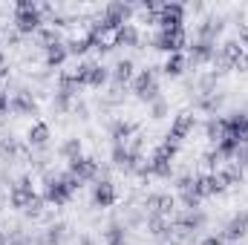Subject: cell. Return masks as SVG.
<instances>
[{
  "label": "cell",
  "instance_id": "obj_1",
  "mask_svg": "<svg viewBox=\"0 0 248 245\" xmlns=\"http://www.w3.org/2000/svg\"><path fill=\"white\" fill-rule=\"evenodd\" d=\"M133 92L139 101L144 104H153L159 101V84H156V69H141L136 78H133Z\"/></svg>",
  "mask_w": 248,
  "mask_h": 245
},
{
  "label": "cell",
  "instance_id": "obj_2",
  "mask_svg": "<svg viewBox=\"0 0 248 245\" xmlns=\"http://www.w3.org/2000/svg\"><path fill=\"white\" fill-rule=\"evenodd\" d=\"M44 182H46V187H44V199H46V202H52V205H66V202L72 199V190L66 187L63 176H58V173H55V176L46 173Z\"/></svg>",
  "mask_w": 248,
  "mask_h": 245
},
{
  "label": "cell",
  "instance_id": "obj_3",
  "mask_svg": "<svg viewBox=\"0 0 248 245\" xmlns=\"http://www.w3.org/2000/svg\"><path fill=\"white\" fill-rule=\"evenodd\" d=\"M187 44L185 38V29H162L156 38H153V46L156 49H162V52H168V55H173V52H182V46Z\"/></svg>",
  "mask_w": 248,
  "mask_h": 245
},
{
  "label": "cell",
  "instance_id": "obj_4",
  "mask_svg": "<svg viewBox=\"0 0 248 245\" xmlns=\"http://www.w3.org/2000/svg\"><path fill=\"white\" fill-rule=\"evenodd\" d=\"M193 127H196V116H193V113H179V116L173 119V124H170V133L165 136V141L179 144L185 136H190V133H193Z\"/></svg>",
  "mask_w": 248,
  "mask_h": 245
},
{
  "label": "cell",
  "instance_id": "obj_5",
  "mask_svg": "<svg viewBox=\"0 0 248 245\" xmlns=\"http://www.w3.org/2000/svg\"><path fill=\"white\" fill-rule=\"evenodd\" d=\"M182 20H185V9L179 6V3H165L162 6V12L156 15V23L162 26V29H182Z\"/></svg>",
  "mask_w": 248,
  "mask_h": 245
},
{
  "label": "cell",
  "instance_id": "obj_6",
  "mask_svg": "<svg viewBox=\"0 0 248 245\" xmlns=\"http://www.w3.org/2000/svg\"><path fill=\"white\" fill-rule=\"evenodd\" d=\"M69 173H72L81 184L93 182V179H98V162H95V159H87V156H78V159L69 162Z\"/></svg>",
  "mask_w": 248,
  "mask_h": 245
},
{
  "label": "cell",
  "instance_id": "obj_7",
  "mask_svg": "<svg viewBox=\"0 0 248 245\" xmlns=\"http://www.w3.org/2000/svg\"><path fill=\"white\" fill-rule=\"evenodd\" d=\"M44 26V15H41V6L32 9V12H15V29L20 35H32Z\"/></svg>",
  "mask_w": 248,
  "mask_h": 245
},
{
  "label": "cell",
  "instance_id": "obj_8",
  "mask_svg": "<svg viewBox=\"0 0 248 245\" xmlns=\"http://www.w3.org/2000/svg\"><path fill=\"white\" fill-rule=\"evenodd\" d=\"M9 110L17 113V116H35L38 113V101L29 90H17L12 98H9Z\"/></svg>",
  "mask_w": 248,
  "mask_h": 245
},
{
  "label": "cell",
  "instance_id": "obj_9",
  "mask_svg": "<svg viewBox=\"0 0 248 245\" xmlns=\"http://www.w3.org/2000/svg\"><path fill=\"white\" fill-rule=\"evenodd\" d=\"M225 29V17L222 15H208L199 26H196V32H199V41H205V44H214L217 41V35Z\"/></svg>",
  "mask_w": 248,
  "mask_h": 245
},
{
  "label": "cell",
  "instance_id": "obj_10",
  "mask_svg": "<svg viewBox=\"0 0 248 245\" xmlns=\"http://www.w3.org/2000/svg\"><path fill=\"white\" fill-rule=\"evenodd\" d=\"M219 237H222V240H243V237H248V211L234 214Z\"/></svg>",
  "mask_w": 248,
  "mask_h": 245
},
{
  "label": "cell",
  "instance_id": "obj_11",
  "mask_svg": "<svg viewBox=\"0 0 248 245\" xmlns=\"http://www.w3.org/2000/svg\"><path fill=\"white\" fill-rule=\"evenodd\" d=\"M93 202H95V208H113L116 205V184L110 179H98L95 190H93Z\"/></svg>",
  "mask_w": 248,
  "mask_h": 245
},
{
  "label": "cell",
  "instance_id": "obj_12",
  "mask_svg": "<svg viewBox=\"0 0 248 245\" xmlns=\"http://www.w3.org/2000/svg\"><path fill=\"white\" fill-rule=\"evenodd\" d=\"M147 234H153V237H165V240H173V219H170V216H162V214L147 216Z\"/></svg>",
  "mask_w": 248,
  "mask_h": 245
},
{
  "label": "cell",
  "instance_id": "obj_13",
  "mask_svg": "<svg viewBox=\"0 0 248 245\" xmlns=\"http://www.w3.org/2000/svg\"><path fill=\"white\" fill-rule=\"evenodd\" d=\"M222 190H225V184L219 182L217 173H202V176H196V193H199V196H217V193H222Z\"/></svg>",
  "mask_w": 248,
  "mask_h": 245
},
{
  "label": "cell",
  "instance_id": "obj_14",
  "mask_svg": "<svg viewBox=\"0 0 248 245\" xmlns=\"http://www.w3.org/2000/svg\"><path fill=\"white\" fill-rule=\"evenodd\" d=\"M136 130H139V124L136 122H124V119H116V122L110 124V136H113L116 144H127V141L136 136Z\"/></svg>",
  "mask_w": 248,
  "mask_h": 245
},
{
  "label": "cell",
  "instance_id": "obj_15",
  "mask_svg": "<svg viewBox=\"0 0 248 245\" xmlns=\"http://www.w3.org/2000/svg\"><path fill=\"white\" fill-rule=\"evenodd\" d=\"M104 15H107L116 26H124V23H127V17L133 15V6H130V3H122V0H113V3H107V6H104Z\"/></svg>",
  "mask_w": 248,
  "mask_h": 245
},
{
  "label": "cell",
  "instance_id": "obj_16",
  "mask_svg": "<svg viewBox=\"0 0 248 245\" xmlns=\"http://www.w3.org/2000/svg\"><path fill=\"white\" fill-rule=\"evenodd\" d=\"M214 55H217V49H214V44H205V41H196V44L190 46V55H187V61L193 63V66H199V63H208V61H214Z\"/></svg>",
  "mask_w": 248,
  "mask_h": 245
},
{
  "label": "cell",
  "instance_id": "obj_17",
  "mask_svg": "<svg viewBox=\"0 0 248 245\" xmlns=\"http://www.w3.org/2000/svg\"><path fill=\"white\" fill-rule=\"evenodd\" d=\"M217 176H219V182L225 184V187H231V184H243L246 168H240L237 162H231V165H222V168L217 170Z\"/></svg>",
  "mask_w": 248,
  "mask_h": 245
},
{
  "label": "cell",
  "instance_id": "obj_18",
  "mask_svg": "<svg viewBox=\"0 0 248 245\" xmlns=\"http://www.w3.org/2000/svg\"><path fill=\"white\" fill-rule=\"evenodd\" d=\"M26 141H29V147L44 150V147H46V141H49V124L35 122L32 127H29V133H26Z\"/></svg>",
  "mask_w": 248,
  "mask_h": 245
},
{
  "label": "cell",
  "instance_id": "obj_19",
  "mask_svg": "<svg viewBox=\"0 0 248 245\" xmlns=\"http://www.w3.org/2000/svg\"><path fill=\"white\" fill-rule=\"evenodd\" d=\"M116 44L119 46H139L141 44V35H139V29L133 23H124V26L116 29Z\"/></svg>",
  "mask_w": 248,
  "mask_h": 245
},
{
  "label": "cell",
  "instance_id": "obj_20",
  "mask_svg": "<svg viewBox=\"0 0 248 245\" xmlns=\"http://www.w3.org/2000/svg\"><path fill=\"white\" fill-rule=\"evenodd\" d=\"M136 78V63L130 61V58H122V61L116 63V69H113V81L124 87V84H130Z\"/></svg>",
  "mask_w": 248,
  "mask_h": 245
},
{
  "label": "cell",
  "instance_id": "obj_21",
  "mask_svg": "<svg viewBox=\"0 0 248 245\" xmlns=\"http://www.w3.org/2000/svg\"><path fill=\"white\" fill-rule=\"evenodd\" d=\"M222 101H225V95L217 90V92H208V95H196V107L199 110H205V113H217L219 107H222Z\"/></svg>",
  "mask_w": 248,
  "mask_h": 245
},
{
  "label": "cell",
  "instance_id": "obj_22",
  "mask_svg": "<svg viewBox=\"0 0 248 245\" xmlns=\"http://www.w3.org/2000/svg\"><path fill=\"white\" fill-rule=\"evenodd\" d=\"M66 46L63 44H55V46H49V49H44V63H46V69H55V66H61L66 61Z\"/></svg>",
  "mask_w": 248,
  "mask_h": 245
},
{
  "label": "cell",
  "instance_id": "obj_23",
  "mask_svg": "<svg viewBox=\"0 0 248 245\" xmlns=\"http://www.w3.org/2000/svg\"><path fill=\"white\" fill-rule=\"evenodd\" d=\"M107 78H110V72H107L104 63H93L90 61V66H87V84H90V87H101Z\"/></svg>",
  "mask_w": 248,
  "mask_h": 245
},
{
  "label": "cell",
  "instance_id": "obj_24",
  "mask_svg": "<svg viewBox=\"0 0 248 245\" xmlns=\"http://www.w3.org/2000/svg\"><path fill=\"white\" fill-rule=\"evenodd\" d=\"M185 66H187V58L182 55V52H173V55H168V61H165V72L170 75V78H176V75H182L185 72Z\"/></svg>",
  "mask_w": 248,
  "mask_h": 245
},
{
  "label": "cell",
  "instance_id": "obj_25",
  "mask_svg": "<svg viewBox=\"0 0 248 245\" xmlns=\"http://www.w3.org/2000/svg\"><path fill=\"white\" fill-rule=\"evenodd\" d=\"M243 52H246V49L240 46V41H225V44L219 46V55H222L225 61L231 63V66H234V63L243 58Z\"/></svg>",
  "mask_w": 248,
  "mask_h": 245
},
{
  "label": "cell",
  "instance_id": "obj_26",
  "mask_svg": "<svg viewBox=\"0 0 248 245\" xmlns=\"http://www.w3.org/2000/svg\"><path fill=\"white\" fill-rule=\"evenodd\" d=\"M38 44H41L44 49H49V46L61 44V35H58V29H52V26H41V29H38Z\"/></svg>",
  "mask_w": 248,
  "mask_h": 245
},
{
  "label": "cell",
  "instance_id": "obj_27",
  "mask_svg": "<svg viewBox=\"0 0 248 245\" xmlns=\"http://www.w3.org/2000/svg\"><path fill=\"white\" fill-rule=\"evenodd\" d=\"M44 205H46V199H44V196H38V193H35V196H32V199H29V205H26V208H23V214H26V216H29V219H41V216H44V214H46V208H44Z\"/></svg>",
  "mask_w": 248,
  "mask_h": 245
},
{
  "label": "cell",
  "instance_id": "obj_28",
  "mask_svg": "<svg viewBox=\"0 0 248 245\" xmlns=\"http://www.w3.org/2000/svg\"><path fill=\"white\" fill-rule=\"evenodd\" d=\"M173 173V165L168 162V159H150V176H159V179H168Z\"/></svg>",
  "mask_w": 248,
  "mask_h": 245
},
{
  "label": "cell",
  "instance_id": "obj_29",
  "mask_svg": "<svg viewBox=\"0 0 248 245\" xmlns=\"http://www.w3.org/2000/svg\"><path fill=\"white\" fill-rule=\"evenodd\" d=\"M205 136L219 144V138H225V119H211L205 124Z\"/></svg>",
  "mask_w": 248,
  "mask_h": 245
},
{
  "label": "cell",
  "instance_id": "obj_30",
  "mask_svg": "<svg viewBox=\"0 0 248 245\" xmlns=\"http://www.w3.org/2000/svg\"><path fill=\"white\" fill-rule=\"evenodd\" d=\"M90 46H93V41L84 35V38H72V41L66 44V52L78 58V55H87V49H90Z\"/></svg>",
  "mask_w": 248,
  "mask_h": 245
},
{
  "label": "cell",
  "instance_id": "obj_31",
  "mask_svg": "<svg viewBox=\"0 0 248 245\" xmlns=\"http://www.w3.org/2000/svg\"><path fill=\"white\" fill-rule=\"evenodd\" d=\"M61 156H63V159H69V162H72V159H78V156H81V138H75V136H72V138H66V141L61 144Z\"/></svg>",
  "mask_w": 248,
  "mask_h": 245
},
{
  "label": "cell",
  "instance_id": "obj_32",
  "mask_svg": "<svg viewBox=\"0 0 248 245\" xmlns=\"http://www.w3.org/2000/svg\"><path fill=\"white\" fill-rule=\"evenodd\" d=\"M196 90H199V95L217 92V75H214V72H205V75H199V81H196Z\"/></svg>",
  "mask_w": 248,
  "mask_h": 245
},
{
  "label": "cell",
  "instance_id": "obj_33",
  "mask_svg": "<svg viewBox=\"0 0 248 245\" xmlns=\"http://www.w3.org/2000/svg\"><path fill=\"white\" fill-rule=\"evenodd\" d=\"M104 240H107V245H124V228L119 225V222L107 225V231H104Z\"/></svg>",
  "mask_w": 248,
  "mask_h": 245
},
{
  "label": "cell",
  "instance_id": "obj_34",
  "mask_svg": "<svg viewBox=\"0 0 248 245\" xmlns=\"http://www.w3.org/2000/svg\"><path fill=\"white\" fill-rule=\"evenodd\" d=\"M176 147H179V144H170V141H162V144H159V147L153 150V156H156V159H168V162H170V159L176 156Z\"/></svg>",
  "mask_w": 248,
  "mask_h": 245
},
{
  "label": "cell",
  "instance_id": "obj_35",
  "mask_svg": "<svg viewBox=\"0 0 248 245\" xmlns=\"http://www.w3.org/2000/svg\"><path fill=\"white\" fill-rule=\"evenodd\" d=\"M199 202H202V196H199L196 190H182V205H185V211H199Z\"/></svg>",
  "mask_w": 248,
  "mask_h": 245
},
{
  "label": "cell",
  "instance_id": "obj_36",
  "mask_svg": "<svg viewBox=\"0 0 248 245\" xmlns=\"http://www.w3.org/2000/svg\"><path fill=\"white\" fill-rule=\"evenodd\" d=\"M165 116H168V101H165V98L153 101V104H150V119L159 122V119H165Z\"/></svg>",
  "mask_w": 248,
  "mask_h": 245
},
{
  "label": "cell",
  "instance_id": "obj_37",
  "mask_svg": "<svg viewBox=\"0 0 248 245\" xmlns=\"http://www.w3.org/2000/svg\"><path fill=\"white\" fill-rule=\"evenodd\" d=\"M144 222H147V219H144V214H141L139 208H130V211H127V225H130V228H139V225H144Z\"/></svg>",
  "mask_w": 248,
  "mask_h": 245
},
{
  "label": "cell",
  "instance_id": "obj_38",
  "mask_svg": "<svg viewBox=\"0 0 248 245\" xmlns=\"http://www.w3.org/2000/svg\"><path fill=\"white\" fill-rule=\"evenodd\" d=\"M46 231H49V234H52V237H55V240L61 243L63 237H66V231H69V225H66V222H52V225H49Z\"/></svg>",
  "mask_w": 248,
  "mask_h": 245
},
{
  "label": "cell",
  "instance_id": "obj_39",
  "mask_svg": "<svg viewBox=\"0 0 248 245\" xmlns=\"http://www.w3.org/2000/svg\"><path fill=\"white\" fill-rule=\"evenodd\" d=\"M3 35H6V44H9V46H20V38H23V35H20L15 26H6Z\"/></svg>",
  "mask_w": 248,
  "mask_h": 245
},
{
  "label": "cell",
  "instance_id": "obj_40",
  "mask_svg": "<svg viewBox=\"0 0 248 245\" xmlns=\"http://www.w3.org/2000/svg\"><path fill=\"white\" fill-rule=\"evenodd\" d=\"M234 162H237L240 168H248V144H240V147H237V153H234Z\"/></svg>",
  "mask_w": 248,
  "mask_h": 245
},
{
  "label": "cell",
  "instance_id": "obj_41",
  "mask_svg": "<svg viewBox=\"0 0 248 245\" xmlns=\"http://www.w3.org/2000/svg\"><path fill=\"white\" fill-rule=\"evenodd\" d=\"M69 113H75L78 119H87V116H90V107H87L84 101H78V98H75V101H72V110H69Z\"/></svg>",
  "mask_w": 248,
  "mask_h": 245
},
{
  "label": "cell",
  "instance_id": "obj_42",
  "mask_svg": "<svg viewBox=\"0 0 248 245\" xmlns=\"http://www.w3.org/2000/svg\"><path fill=\"white\" fill-rule=\"evenodd\" d=\"M35 245H61V243H58L49 231H44V234H38V237H35Z\"/></svg>",
  "mask_w": 248,
  "mask_h": 245
},
{
  "label": "cell",
  "instance_id": "obj_43",
  "mask_svg": "<svg viewBox=\"0 0 248 245\" xmlns=\"http://www.w3.org/2000/svg\"><path fill=\"white\" fill-rule=\"evenodd\" d=\"M32 9H38V3H32V0H17L15 3V12H32Z\"/></svg>",
  "mask_w": 248,
  "mask_h": 245
},
{
  "label": "cell",
  "instance_id": "obj_44",
  "mask_svg": "<svg viewBox=\"0 0 248 245\" xmlns=\"http://www.w3.org/2000/svg\"><path fill=\"white\" fill-rule=\"evenodd\" d=\"M237 41H240L243 49L248 46V23H240V38H237Z\"/></svg>",
  "mask_w": 248,
  "mask_h": 245
},
{
  "label": "cell",
  "instance_id": "obj_45",
  "mask_svg": "<svg viewBox=\"0 0 248 245\" xmlns=\"http://www.w3.org/2000/svg\"><path fill=\"white\" fill-rule=\"evenodd\" d=\"M234 69H240V72H248V49L243 52V58L234 63Z\"/></svg>",
  "mask_w": 248,
  "mask_h": 245
},
{
  "label": "cell",
  "instance_id": "obj_46",
  "mask_svg": "<svg viewBox=\"0 0 248 245\" xmlns=\"http://www.w3.org/2000/svg\"><path fill=\"white\" fill-rule=\"evenodd\" d=\"M6 110H9V95H6V92L0 90V116H3Z\"/></svg>",
  "mask_w": 248,
  "mask_h": 245
},
{
  "label": "cell",
  "instance_id": "obj_47",
  "mask_svg": "<svg viewBox=\"0 0 248 245\" xmlns=\"http://www.w3.org/2000/svg\"><path fill=\"white\" fill-rule=\"evenodd\" d=\"M199 245H225V240L222 237H208V240H202Z\"/></svg>",
  "mask_w": 248,
  "mask_h": 245
},
{
  "label": "cell",
  "instance_id": "obj_48",
  "mask_svg": "<svg viewBox=\"0 0 248 245\" xmlns=\"http://www.w3.org/2000/svg\"><path fill=\"white\" fill-rule=\"evenodd\" d=\"M75 245H95V240H93L90 234H81V237H78V243H75Z\"/></svg>",
  "mask_w": 248,
  "mask_h": 245
},
{
  "label": "cell",
  "instance_id": "obj_49",
  "mask_svg": "<svg viewBox=\"0 0 248 245\" xmlns=\"http://www.w3.org/2000/svg\"><path fill=\"white\" fill-rule=\"evenodd\" d=\"M9 72V63H6V55L0 52V75H6Z\"/></svg>",
  "mask_w": 248,
  "mask_h": 245
},
{
  "label": "cell",
  "instance_id": "obj_50",
  "mask_svg": "<svg viewBox=\"0 0 248 245\" xmlns=\"http://www.w3.org/2000/svg\"><path fill=\"white\" fill-rule=\"evenodd\" d=\"M187 9H190V12H205V6H202V3H187Z\"/></svg>",
  "mask_w": 248,
  "mask_h": 245
},
{
  "label": "cell",
  "instance_id": "obj_51",
  "mask_svg": "<svg viewBox=\"0 0 248 245\" xmlns=\"http://www.w3.org/2000/svg\"><path fill=\"white\" fill-rule=\"evenodd\" d=\"M0 245H9V237H6V231H0Z\"/></svg>",
  "mask_w": 248,
  "mask_h": 245
},
{
  "label": "cell",
  "instance_id": "obj_52",
  "mask_svg": "<svg viewBox=\"0 0 248 245\" xmlns=\"http://www.w3.org/2000/svg\"><path fill=\"white\" fill-rule=\"evenodd\" d=\"M159 245H179V243H176V240H162Z\"/></svg>",
  "mask_w": 248,
  "mask_h": 245
}]
</instances>
